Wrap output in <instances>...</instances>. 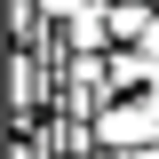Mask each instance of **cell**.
Masks as SVG:
<instances>
[{
  "label": "cell",
  "instance_id": "3957f363",
  "mask_svg": "<svg viewBox=\"0 0 159 159\" xmlns=\"http://www.w3.org/2000/svg\"><path fill=\"white\" fill-rule=\"evenodd\" d=\"M127 159H159V143H143V151H127Z\"/></svg>",
  "mask_w": 159,
  "mask_h": 159
},
{
  "label": "cell",
  "instance_id": "7a4b0ae2",
  "mask_svg": "<svg viewBox=\"0 0 159 159\" xmlns=\"http://www.w3.org/2000/svg\"><path fill=\"white\" fill-rule=\"evenodd\" d=\"M40 96H56V88H48V64H40V48H16V64H8V103H16V127H32Z\"/></svg>",
  "mask_w": 159,
  "mask_h": 159
},
{
  "label": "cell",
  "instance_id": "6da1fadb",
  "mask_svg": "<svg viewBox=\"0 0 159 159\" xmlns=\"http://www.w3.org/2000/svg\"><path fill=\"white\" fill-rule=\"evenodd\" d=\"M96 143H111L119 159L143 151V143H159V88H127L119 103H103L96 111Z\"/></svg>",
  "mask_w": 159,
  "mask_h": 159
}]
</instances>
